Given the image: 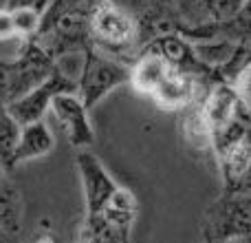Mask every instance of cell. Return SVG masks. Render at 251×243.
Instances as JSON below:
<instances>
[{
    "instance_id": "7c38bea8",
    "label": "cell",
    "mask_w": 251,
    "mask_h": 243,
    "mask_svg": "<svg viewBox=\"0 0 251 243\" xmlns=\"http://www.w3.org/2000/svg\"><path fill=\"white\" fill-rule=\"evenodd\" d=\"M53 146H55V137L44 120L20 126V137H18L16 146L4 164V170H13L20 164L47 157L53 151Z\"/></svg>"
},
{
    "instance_id": "603a6c76",
    "label": "cell",
    "mask_w": 251,
    "mask_h": 243,
    "mask_svg": "<svg viewBox=\"0 0 251 243\" xmlns=\"http://www.w3.org/2000/svg\"><path fill=\"white\" fill-rule=\"evenodd\" d=\"M0 173H7V170H4V168H2V164H0Z\"/></svg>"
},
{
    "instance_id": "e0dca14e",
    "label": "cell",
    "mask_w": 251,
    "mask_h": 243,
    "mask_svg": "<svg viewBox=\"0 0 251 243\" xmlns=\"http://www.w3.org/2000/svg\"><path fill=\"white\" fill-rule=\"evenodd\" d=\"M9 11H11L18 38H22V40L35 38L40 25H42V13L35 11V9H29V7H13V9H9Z\"/></svg>"
},
{
    "instance_id": "8992f818",
    "label": "cell",
    "mask_w": 251,
    "mask_h": 243,
    "mask_svg": "<svg viewBox=\"0 0 251 243\" xmlns=\"http://www.w3.org/2000/svg\"><path fill=\"white\" fill-rule=\"evenodd\" d=\"M251 239V192H223L201 217V243Z\"/></svg>"
},
{
    "instance_id": "7a4b0ae2",
    "label": "cell",
    "mask_w": 251,
    "mask_h": 243,
    "mask_svg": "<svg viewBox=\"0 0 251 243\" xmlns=\"http://www.w3.org/2000/svg\"><path fill=\"white\" fill-rule=\"evenodd\" d=\"M100 0H51L42 13L35 42L55 62L91 49L88 20Z\"/></svg>"
},
{
    "instance_id": "ffe728a7",
    "label": "cell",
    "mask_w": 251,
    "mask_h": 243,
    "mask_svg": "<svg viewBox=\"0 0 251 243\" xmlns=\"http://www.w3.org/2000/svg\"><path fill=\"white\" fill-rule=\"evenodd\" d=\"M51 0H7V9H13V7H29V9H35V11L44 13V9L49 7Z\"/></svg>"
},
{
    "instance_id": "cb8c5ba5",
    "label": "cell",
    "mask_w": 251,
    "mask_h": 243,
    "mask_svg": "<svg viewBox=\"0 0 251 243\" xmlns=\"http://www.w3.org/2000/svg\"><path fill=\"white\" fill-rule=\"evenodd\" d=\"M231 243H245V241H231Z\"/></svg>"
},
{
    "instance_id": "277c9868",
    "label": "cell",
    "mask_w": 251,
    "mask_h": 243,
    "mask_svg": "<svg viewBox=\"0 0 251 243\" xmlns=\"http://www.w3.org/2000/svg\"><path fill=\"white\" fill-rule=\"evenodd\" d=\"M223 192H251V115L240 111L236 122L212 135Z\"/></svg>"
},
{
    "instance_id": "52a82bcc",
    "label": "cell",
    "mask_w": 251,
    "mask_h": 243,
    "mask_svg": "<svg viewBox=\"0 0 251 243\" xmlns=\"http://www.w3.org/2000/svg\"><path fill=\"white\" fill-rule=\"evenodd\" d=\"M82 71L77 75V97L88 111L95 109L110 91L130 82V64L108 58L97 49L82 53Z\"/></svg>"
},
{
    "instance_id": "7402d4cb",
    "label": "cell",
    "mask_w": 251,
    "mask_h": 243,
    "mask_svg": "<svg viewBox=\"0 0 251 243\" xmlns=\"http://www.w3.org/2000/svg\"><path fill=\"white\" fill-rule=\"evenodd\" d=\"M0 9H7V0H0Z\"/></svg>"
},
{
    "instance_id": "8fae6325",
    "label": "cell",
    "mask_w": 251,
    "mask_h": 243,
    "mask_svg": "<svg viewBox=\"0 0 251 243\" xmlns=\"http://www.w3.org/2000/svg\"><path fill=\"white\" fill-rule=\"evenodd\" d=\"M199 106L209 130H212V135L227 128L231 122H236V118L243 111L238 97H236L234 87L229 82H218L214 87H209L203 93V97L199 100Z\"/></svg>"
},
{
    "instance_id": "5bb4252c",
    "label": "cell",
    "mask_w": 251,
    "mask_h": 243,
    "mask_svg": "<svg viewBox=\"0 0 251 243\" xmlns=\"http://www.w3.org/2000/svg\"><path fill=\"white\" fill-rule=\"evenodd\" d=\"M181 135L194 152H201V155L212 152V130L201 113L199 102L181 111Z\"/></svg>"
},
{
    "instance_id": "3957f363",
    "label": "cell",
    "mask_w": 251,
    "mask_h": 243,
    "mask_svg": "<svg viewBox=\"0 0 251 243\" xmlns=\"http://www.w3.org/2000/svg\"><path fill=\"white\" fill-rule=\"evenodd\" d=\"M88 38L93 49L130 66L143 49L137 16L115 0H100L88 20Z\"/></svg>"
},
{
    "instance_id": "9c48e42d",
    "label": "cell",
    "mask_w": 251,
    "mask_h": 243,
    "mask_svg": "<svg viewBox=\"0 0 251 243\" xmlns=\"http://www.w3.org/2000/svg\"><path fill=\"white\" fill-rule=\"evenodd\" d=\"M51 113L60 122L64 128L66 139L73 148H82L86 151L95 142V130H93L91 118H88V109L82 104L77 93H62L55 95L51 102Z\"/></svg>"
},
{
    "instance_id": "2e32d148",
    "label": "cell",
    "mask_w": 251,
    "mask_h": 243,
    "mask_svg": "<svg viewBox=\"0 0 251 243\" xmlns=\"http://www.w3.org/2000/svg\"><path fill=\"white\" fill-rule=\"evenodd\" d=\"M229 84L234 87L236 97L240 102V109L247 115H251V58H247V51H245V62L234 71Z\"/></svg>"
},
{
    "instance_id": "5b68a950",
    "label": "cell",
    "mask_w": 251,
    "mask_h": 243,
    "mask_svg": "<svg viewBox=\"0 0 251 243\" xmlns=\"http://www.w3.org/2000/svg\"><path fill=\"white\" fill-rule=\"evenodd\" d=\"M55 66L57 62L33 38L22 40L16 58L11 60L0 58V100L4 104H11L25 97L35 87H40Z\"/></svg>"
},
{
    "instance_id": "9a60e30c",
    "label": "cell",
    "mask_w": 251,
    "mask_h": 243,
    "mask_svg": "<svg viewBox=\"0 0 251 243\" xmlns=\"http://www.w3.org/2000/svg\"><path fill=\"white\" fill-rule=\"evenodd\" d=\"M18 137H20V124L11 115L9 106L0 100V164H2V168L11 155L13 146H16Z\"/></svg>"
},
{
    "instance_id": "4fadbf2b",
    "label": "cell",
    "mask_w": 251,
    "mask_h": 243,
    "mask_svg": "<svg viewBox=\"0 0 251 243\" xmlns=\"http://www.w3.org/2000/svg\"><path fill=\"white\" fill-rule=\"evenodd\" d=\"M25 221L22 192L9 182L7 173H0V239H18Z\"/></svg>"
},
{
    "instance_id": "6da1fadb",
    "label": "cell",
    "mask_w": 251,
    "mask_h": 243,
    "mask_svg": "<svg viewBox=\"0 0 251 243\" xmlns=\"http://www.w3.org/2000/svg\"><path fill=\"white\" fill-rule=\"evenodd\" d=\"M75 164L84 190V219L75 243H130L139 214L137 197L110 177L95 152L79 151Z\"/></svg>"
},
{
    "instance_id": "ba28073f",
    "label": "cell",
    "mask_w": 251,
    "mask_h": 243,
    "mask_svg": "<svg viewBox=\"0 0 251 243\" xmlns=\"http://www.w3.org/2000/svg\"><path fill=\"white\" fill-rule=\"evenodd\" d=\"M62 93H77V80L66 75L62 71V66L57 64L53 69V73L44 80L40 87H35L31 93H26L25 97L11 102L9 111L11 115L18 120V124H33V122L44 120V113L51 109V102L55 95H62Z\"/></svg>"
},
{
    "instance_id": "d6986e66",
    "label": "cell",
    "mask_w": 251,
    "mask_h": 243,
    "mask_svg": "<svg viewBox=\"0 0 251 243\" xmlns=\"http://www.w3.org/2000/svg\"><path fill=\"white\" fill-rule=\"evenodd\" d=\"M29 243H60V239H57V235L53 232V228L49 226L47 221H42V226H40V230L33 235V239H31Z\"/></svg>"
},
{
    "instance_id": "44dd1931",
    "label": "cell",
    "mask_w": 251,
    "mask_h": 243,
    "mask_svg": "<svg viewBox=\"0 0 251 243\" xmlns=\"http://www.w3.org/2000/svg\"><path fill=\"white\" fill-rule=\"evenodd\" d=\"M245 51H247V58H251V42L245 44Z\"/></svg>"
},
{
    "instance_id": "30bf717a",
    "label": "cell",
    "mask_w": 251,
    "mask_h": 243,
    "mask_svg": "<svg viewBox=\"0 0 251 243\" xmlns=\"http://www.w3.org/2000/svg\"><path fill=\"white\" fill-rule=\"evenodd\" d=\"M205 91H207V87L201 84L196 78L178 73L176 69H172L150 97L154 100V104L159 106V109L172 111V113H181V111H185L187 106H192L194 102H199Z\"/></svg>"
},
{
    "instance_id": "ac0fdd59",
    "label": "cell",
    "mask_w": 251,
    "mask_h": 243,
    "mask_svg": "<svg viewBox=\"0 0 251 243\" xmlns=\"http://www.w3.org/2000/svg\"><path fill=\"white\" fill-rule=\"evenodd\" d=\"M11 38H18L11 11L9 9H0V42L2 40H11Z\"/></svg>"
},
{
    "instance_id": "d4e9b609",
    "label": "cell",
    "mask_w": 251,
    "mask_h": 243,
    "mask_svg": "<svg viewBox=\"0 0 251 243\" xmlns=\"http://www.w3.org/2000/svg\"><path fill=\"white\" fill-rule=\"evenodd\" d=\"M245 243H251V239H247V241H245Z\"/></svg>"
}]
</instances>
